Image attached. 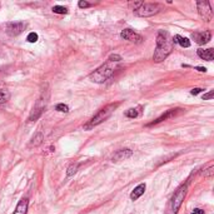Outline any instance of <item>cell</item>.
<instances>
[{"instance_id":"cell-27","label":"cell","mask_w":214,"mask_h":214,"mask_svg":"<svg viewBox=\"0 0 214 214\" xmlns=\"http://www.w3.org/2000/svg\"><path fill=\"white\" fill-rule=\"evenodd\" d=\"M202 91H203L202 88H194V89L190 90V94H192V95H198L199 93H202Z\"/></svg>"},{"instance_id":"cell-17","label":"cell","mask_w":214,"mask_h":214,"mask_svg":"<svg viewBox=\"0 0 214 214\" xmlns=\"http://www.w3.org/2000/svg\"><path fill=\"white\" fill-rule=\"evenodd\" d=\"M10 99V93L6 89H0V105L5 104Z\"/></svg>"},{"instance_id":"cell-21","label":"cell","mask_w":214,"mask_h":214,"mask_svg":"<svg viewBox=\"0 0 214 214\" xmlns=\"http://www.w3.org/2000/svg\"><path fill=\"white\" fill-rule=\"evenodd\" d=\"M55 109L60 113H68L69 112V108H68V105H65V104H58L55 106Z\"/></svg>"},{"instance_id":"cell-3","label":"cell","mask_w":214,"mask_h":214,"mask_svg":"<svg viewBox=\"0 0 214 214\" xmlns=\"http://www.w3.org/2000/svg\"><path fill=\"white\" fill-rule=\"evenodd\" d=\"M114 70H115V65L113 61L108 60L105 64H103L97 70H94L91 74H90V80L94 83H98V84H101L104 82H106L113 74H114Z\"/></svg>"},{"instance_id":"cell-14","label":"cell","mask_w":214,"mask_h":214,"mask_svg":"<svg viewBox=\"0 0 214 214\" xmlns=\"http://www.w3.org/2000/svg\"><path fill=\"white\" fill-rule=\"evenodd\" d=\"M144 192H145V184L142 183V184H139L138 186H135L134 190L130 193V199H131V200H137L138 198H140V197L144 194Z\"/></svg>"},{"instance_id":"cell-1","label":"cell","mask_w":214,"mask_h":214,"mask_svg":"<svg viewBox=\"0 0 214 214\" xmlns=\"http://www.w3.org/2000/svg\"><path fill=\"white\" fill-rule=\"evenodd\" d=\"M157 48L154 51L153 59L157 63L163 61L173 50V46H174V43H173V38L169 35V33L160 30L157 35Z\"/></svg>"},{"instance_id":"cell-12","label":"cell","mask_w":214,"mask_h":214,"mask_svg":"<svg viewBox=\"0 0 214 214\" xmlns=\"http://www.w3.org/2000/svg\"><path fill=\"white\" fill-rule=\"evenodd\" d=\"M133 152L130 149H120L118 150L114 157H113V162H119V160H124V159H128L129 157H131Z\"/></svg>"},{"instance_id":"cell-26","label":"cell","mask_w":214,"mask_h":214,"mask_svg":"<svg viewBox=\"0 0 214 214\" xmlns=\"http://www.w3.org/2000/svg\"><path fill=\"white\" fill-rule=\"evenodd\" d=\"M213 170H214V167H209V168L207 169V172L203 173V175H204V177H212V175H213Z\"/></svg>"},{"instance_id":"cell-4","label":"cell","mask_w":214,"mask_h":214,"mask_svg":"<svg viewBox=\"0 0 214 214\" xmlns=\"http://www.w3.org/2000/svg\"><path fill=\"white\" fill-rule=\"evenodd\" d=\"M185 193H186V185H182L180 188H178V190L173 194V197L170 199L168 208L165 210V214H177V212L179 210L183 200H184Z\"/></svg>"},{"instance_id":"cell-28","label":"cell","mask_w":214,"mask_h":214,"mask_svg":"<svg viewBox=\"0 0 214 214\" xmlns=\"http://www.w3.org/2000/svg\"><path fill=\"white\" fill-rule=\"evenodd\" d=\"M213 95H214V91L210 90V91L208 93V94H204V95H203V99H204V100H207V99H212Z\"/></svg>"},{"instance_id":"cell-25","label":"cell","mask_w":214,"mask_h":214,"mask_svg":"<svg viewBox=\"0 0 214 214\" xmlns=\"http://www.w3.org/2000/svg\"><path fill=\"white\" fill-rule=\"evenodd\" d=\"M78 5H79V8H82V9H85V8L91 6V4H90V3H88V2H83V0H80Z\"/></svg>"},{"instance_id":"cell-20","label":"cell","mask_w":214,"mask_h":214,"mask_svg":"<svg viewBox=\"0 0 214 214\" xmlns=\"http://www.w3.org/2000/svg\"><path fill=\"white\" fill-rule=\"evenodd\" d=\"M53 11H54L55 14H66V13H68V9H66L65 6L55 5V6H53Z\"/></svg>"},{"instance_id":"cell-7","label":"cell","mask_w":214,"mask_h":214,"mask_svg":"<svg viewBox=\"0 0 214 214\" xmlns=\"http://www.w3.org/2000/svg\"><path fill=\"white\" fill-rule=\"evenodd\" d=\"M197 8H198V13L200 18L205 21H210L212 17H213V11L210 8L209 2H198L197 3Z\"/></svg>"},{"instance_id":"cell-2","label":"cell","mask_w":214,"mask_h":214,"mask_svg":"<svg viewBox=\"0 0 214 214\" xmlns=\"http://www.w3.org/2000/svg\"><path fill=\"white\" fill-rule=\"evenodd\" d=\"M119 104H120V103H112V104H108L106 106H104L103 109H100V110L98 112V114H95V115L93 116V118L89 120V122L84 125V129H85V130H90V129H93L94 127H97V125L101 124L103 122H105V120L112 115V113L119 106Z\"/></svg>"},{"instance_id":"cell-11","label":"cell","mask_w":214,"mask_h":214,"mask_svg":"<svg viewBox=\"0 0 214 214\" xmlns=\"http://www.w3.org/2000/svg\"><path fill=\"white\" fill-rule=\"evenodd\" d=\"M197 54L199 58H202L207 61H212L214 59V51L213 49H198Z\"/></svg>"},{"instance_id":"cell-10","label":"cell","mask_w":214,"mask_h":214,"mask_svg":"<svg viewBox=\"0 0 214 214\" xmlns=\"http://www.w3.org/2000/svg\"><path fill=\"white\" fill-rule=\"evenodd\" d=\"M192 39L199 45H204L207 44L209 40L212 39V34L209 30H204V31H197L192 34Z\"/></svg>"},{"instance_id":"cell-22","label":"cell","mask_w":214,"mask_h":214,"mask_svg":"<svg viewBox=\"0 0 214 214\" xmlns=\"http://www.w3.org/2000/svg\"><path fill=\"white\" fill-rule=\"evenodd\" d=\"M26 40H28L29 43H36L38 42V34L36 33H30L28 35V38H26Z\"/></svg>"},{"instance_id":"cell-24","label":"cell","mask_w":214,"mask_h":214,"mask_svg":"<svg viewBox=\"0 0 214 214\" xmlns=\"http://www.w3.org/2000/svg\"><path fill=\"white\" fill-rule=\"evenodd\" d=\"M108 60H110V61H113V63H118V61L122 60V57L118 55V54H112V55L109 57Z\"/></svg>"},{"instance_id":"cell-29","label":"cell","mask_w":214,"mask_h":214,"mask_svg":"<svg viewBox=\"0 0 214 214\" xmlns=\"http://www.w3.org/2000/svg\"><path fill=\"white\" fill-rule=\"evenodd\" d=\"M190 214H204V210H202V209H199V208H197V209H194Z\"/></svg>"},{"instance_id":"cell-30","label":"cell","mask_w":214,"mask_h":214,"mask_svg":"<svg viewBox=\"0 0 214 214\" xmlns=\"http://www.w3.org/2000/svg\"><path fill=\"white\" fill-rule=\"evenodd\" d=\"M195 69L199 70V72H202V73H205V72H207V68H203V66H197Z\"/></svg>"},{"instance_id":"cell-5","label":"cell","mask_w":214,"mask_h":214,"mask_svg":"<svg viewBox=\"0 0 214 214\" xmlns=\"http://www.w3.org/2000/svg\"><path fill=\"white\" fill-rule=\"evenodd\" d=\"M48 99H49V91L46 90L45 94L44 91L42 93V95H40V98L38 99L36 104L34 105V108L30 113V116H29V120L30 122H34V120H36L38 118H40V115H42L45 110V106H46V103H48Z\"/></svg>"},{"instance_id":"cell-13","label":"cell","mask_w":214,"mask_h":214,"mask_svg":"<svg viewBox=\"0 0 214 214\" xmlns=\"http://www.w3.org/2000/svg\"><path fill=\"white\" fill-rule=\"evenodd\" d=\"M179 110H182V109H170V110H168L165 114H163L162 116H159L157 120H154L153 123H150L149 127H150V125H154V124H158V123H162V122H164V120H167V119H169V118H172V116L177 115V113H178Z\"/></svg>"},{"instance_id":"cell-15","label":"cell","mask_w":214,"mask_h":214,"mask_svg":"<svg viewBox=\"0 0 214 214\" xmlns=\"http://www.w3.org/2000/svg\"><path fill=\"white\" fill-rule=\"evenodd\" d=\"M26 212H28V199H21L13 214H26Z\"/></svg>"},{"instance_id":"cell-9","label":"cell","mask_w":214,"mask_h":214,"mask_svg":"<svg viewBox=\"0 0 214 214\" xmlns=\"http://www.w3.org/2000/svg\"><path fill=\"white\" fill-rule=\"evenodd\" d=\"M25 28L24 23H20V21H15V23H8L6 24V34L10 35V36H17L19 34L23 33Z\"/></svg>"},{"instance_id":"cell-8","label":"cell","mask_w":214,"mask_h":214,"mask_svg":"<svg viewBox=\"0 0 214 214\" xmlns=\"http://www.w3.org/2000/svg\"><path fill=\"white\" fill-rule=\"evenodd\" d=\"M120 36H122L123 39H125V40H128V42L135 43V44H140L143 42V36L139 35L135 31H133L131 29H124L122 33H120Z\"/></svg>"},{"instance_id":"cell-18","label":"cell","mask_w":214,"mask_h":214,"mask_svg":"<svg viewBox=\"0 0 214 214\" xmlns=\"http://www.w3.org/2000/svg\"><path fill=\"white\" fill-rule=\"evenodd\" d=\"M42 142H43V134L40 131H38L36 134L31 138V142H30V145H34V146H38V145H40L42 144Z\"/></svg>"},{"instance_id":"cell-23","label":"cell","mask_w":214,"mask_h":214,"mask_svg":"<svg viewBox=\"0 0 214 214\" xmlns=\"http://www.w3.org/2000/svg\"><path fill=\"white\" fill-rule=\"evenodd\" d=\"M78 167H79L78 164H72V165L68 168V172H66V174H68V175H73V174H75Z\"/></svg>"},{"instance_id":"cell-19","label":"cell","mask_w":214,"mask_h":214,"mask_svg":"<svg viewBox=\"0 0 214 214\" xmlns=\"http://www.w3.org/2000/svg\"><path fill=\"white\" fill-rule=\"evenodd\" d=\"M139 115V108H131L125 112V116L128 118H137Z\"/></svg>"},{"instance_id":"cell-6","label":"cell","mask_w":214,"mask_h":214,"mask_svg":"<svg viewBox=\"0 0 214 214\" xmlns=\"http://www.w3.org/2000/svg\"><path fill=\"white\" fill-rule=\"evenodd\" d=\"M162 6L159 4H153V3H143L135 11L134 14L137 17H140V18H148V17H153L155 14L160 11Z\"/></svg>"},{"instance_id":"cell-16","label":"cell","mask_w":214,"mask_h":214,"mask_svg":"<svg viewBox=\"0 0 214 214\" xmlns=\"http://www.w3.org/2000/svg\"><path fill=\"white\" fill-rule=\"evenodd\" d=\"M173 43H178L180 46L183 48H189L190 46V42L189 39H186L184 36H180V35H175L174 38H173Z\"/></svg>"}]
</instances>
